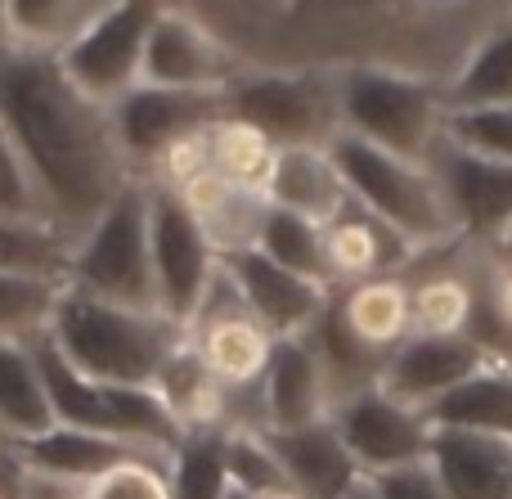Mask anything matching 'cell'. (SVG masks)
<instances>
[{
    "label": "cell",
    "instance_id": "obj_1",
    "mask_svg": "<svg viewBox=\"0 0 512 499\" xmlns=\"http://www.w3.org/2000/svg\"><path fill=\"white\" fill-rule=\"evenodd\" d=\"M248 68L382 63L450 90L512 27V0H185Z\"/></svg>",
    "mask_w": 512,
    "mask_h": 499
},
{
    "label": "cell",
    "instance_id": "obj_2",
    "mask_svg": "<svg viewBox=\"0 0 512 499\" xmlns=\"http://www.w3.org/2000/svg\"><path fill=\"white\" fill-rule=\"evenodd\" d=\"M0 126L14 135L50 216L77 239L135 176L113 126V108L68 81L54 54H0Z\"/></svg>",
    "mask_w": 512,
    "mask_h": 499
},
{
    "label": "cell",
    "instance_id": "obj_3",
    "mask_svg": "<svg viewBox=\"0 0 512 499\" xmlns=\"http://www.w3.org/2000/svg\"><path fill=\"white\" fill-rule=\"evenodd\" d=\"M45 338L99 383H131L153 387L171 351L189 338L185 324H176L162 311H140V306L104 302L81 288L63 284L54 320Z\"/></svg>",
    "mask_w": 512,
    "mask_h": 499
},
{
    "label": "cell",
    "instance_id": "obj_4",
    "mask_svg": "<svg viewBox=\"0 0 512 499\" xmlns=\"http://www.w3.org/2000/svg\"><path fill=\"white\" fill-rule=\"evenodd\" d=\"M328 153H333L337 171L346 180V194L364 212L387 221L396 234H405L418 252H445L454 243H463L459 216H454L432 162L391 153L351 131H337L328 140Z\"/></svg>",
    "mask_w": 512,
    "mask_h": 499
},
{
    "label": "cell",
    "instance_id": "obj_5",
    "mask_svg": "<svg viewBox=\"0 0 512 499\" xmlns=\"http://www.w3.org/2000/svg\"><path fill=\"white\" fill-rule=\"evenodd\" d=\"M337 122L342 131L391 153L432 162L445 135V86L382 63L337 68Z\"/></svg>",
    "mask_w": 512,
    "mask_h": 499
},
{
    "label": "cell",
    "instance_id": "obj_6",
    "mask_svg": "<svg viewBox=\"0 0 512 499\" xmlns=\"http://www.w3.org/2000/svg\"><path fill=\"white\" fill-rule=\"evenodd\" d=\"M36 347V365L45 374V392H50L54 419L68 423V428H86V432H104V437H122L131 446L158 450V455H171V450L185 441L176 414L167 410L153 387H131V383H99V378L81 374L50 338H32Z\"/></svg>",
    "mask_w": 512,
    "mask_h": 499
},
{
    "label": "cell",
    "instance_id": "obj_7",
    "mask_svg": "<svg viewBox=\"0 0 512 499\" xmlns=\"http://www.w3.org/2000/svg\"><path fill=\"white\" fill-rule=\"evenodd\" d=\"M68 284L90 297L158 311L149 243V180H131L72 243Z\"/></svg>",
    "mask_w": 512,
    "mask_h": 499
},
{
    "label": "cell",
    "instance_id": "obj_8",
    "mask_svg": "<svg viewBox=\"0 0 512 499\" xmlns=\"http://www.w3.org/2000/svg\"><path fill=\"white\" fill-rule=\"evenodd\" d=\"M225 113L252 122L279 149L328 144L337 122V77L324 68H248L225 90Z\"/></svg>",
    "mask_w": 512,
    "mask_h": 499
},
{
    "label": "cell",
    "instance_id": "obj_9",
    "mask_svg": "<svg viewBox=\"0 0 512 499\" xmlns=\"http://www.w3.org/2000/svg\"><path fill=\"white\" fill-rule=\"evenodd\" d=\"M167 0H104L54 59L77 90L113 108L144 81V45Z\"/></svg>",
    "mask_w": 512,
    "mask_h": 499
},
{
    "label": "cell",
    "instance_id": "obj_10",
    "mask_svg": "<svg viewBox=\"0 0 512 499\" xmlns=\"http://www.w3.org/2000/svg\"><path fill=\"white\" fill-rule=\"evenodd\" d=\"M149 243L158 311L189 329L221 275V252L212 248L203 221L180 198V189L158 185V180H149Z\"/></svg>",
    "mask_w": 512,
    "mask_h": 499
},
{
    "label": "cell",
    "instance_id": "obj_11",
    "mask_svg": "<svg viewBox=\"0 0 512 499\" xmlns=\"http://www.w3.org/2000/svg\"><path fill=\"white\" fill-rule=\"evenodd\" d=\"M248 72L230 41L185 0H167L144 45V81L176 90H230Z\"/></svg>",
    "mask_w": 512,
    "mask_h": 499
},
{
    "label": "cell",
    "instance_id": "obj_12",
    "mask_svg": "<svg viewBox=\"0 0 512 499\" xmlns=\"http://www.w3.org/2000/svg\"><path fill=\"white\" fill-rule=\"evenodd\" d=\"M225 117V90H176L140 81L113 104V126L135 176H149L167 149Z\"/></svg>",
    "mask_w": 512,
    "mask_h": 499
},
{
    "label": "cell",
    "instance_id": "obj_13",
    "mask_svg": "<svg viewBox=\"0 0 512 499\" xmlns=\"http://www.w3.org/2000/svg\"><path fill=\"white\" fill-rule=\"evenodd\" d=\"M328 419L342 432L346 450L355 455L364 477L391 473V468H405V464H423L427 450H432V423H427V414L396 401L378 383L337 401Z\"/></svg>",
    "mask_w": 512,
    "mask_h": 499
},
{
    "label": "cell",
    "instance_id": "obj_14",
    "mask_svg": "<svg viewBox=\"0 0 512 499\" xmlns=\"http://www.w3.org/2000/svg\"><path fill=\"white\" fill-rule=\"evenodd\" d=\"M189 338H194V347L203 351L207 369H212L230 392L261 387L265 365H270V351H274V342H279L248 306L239 302V293H234L225 270L216 275L203 311H198L194 324H189Z\"/></svg>",
    "mask_w": 512,
    "mask_h": 499
},
{
    "label": "cell",
    "instance_id": "obj_15",
    "mask_svg": "<svg viewBox=\"0 0 512 499\" xmlns=\"http://www.w3.org/2000/svg\"><path fill=\"white\" fill-rule=\"evenodd\" d=\"M221 270L230 275L239 302L248 306L274 338H301V333H310L337 293V288L315 284V279L270 261L261 248L230 252V257H221Z\"/></svg>",
    "mask_w": 512,
    "mask_h": 499
},
{
    "label": "cell",
    "instance_id": "obj_16",
    "mask_svg": "<svg viewBox=\"0 0 512 499\" xmlns=\"http://www.w3.org/2000/svg\"><path fill=\"white\" fill-rule=\"evenodd\" d=\"M490 360L495 356L472 333H409L387 356L378 387H387L396 401L414 405V410H427L445 392L481 374Z\"/></svg>",
    "mask_w": 512,
    "mask_h": 499
},
{
    "label": "cell",
    "instance_id": "obj_17",
    "mask_svg": "<svg viewBox=\"0 0 512 499\" xmlns=\"http://www.w3.org/2000/svg\"><path fill=\"white\" fill-rule=\"evenodd\" d=\"M432 167L441 176L454 216H459L463 239L486 248L512 221V162L477 158V153L454 149V144L441 140L432 153Z\"/></svg>",
    "mask_w": 512,
    "mask_h": 499
},
{
    "label": "cell",
    "instance_id": "obj_18",
    "mask_svg": "<svg viewBox=\"0 0 512 499\" xmlns=\"http://www.w3.org/2000/svg\"><path fill=\"white\" fill-rule=\"evenodd\" d=\"M261 405L270 432L306 428V423H319L333 414V387H328V374L319 365L310 333L274 342L270 365H265L261 378Z\"/></svg>",
    "mask_w": 512,
    "mask_h": 499
},
{
    "label": "cell",
    "instance_id": "obj_19",
    "mask_svg": "<svg viewBox=\"0 0 512 499\" xmlns=\"http://www.w3.org/2000/svg\"><path fill=\"white\" fill-rule=\"evenodd\" d=\"M324 252H328V270H333V288L360 284V279L373 275H405L423 257L405 234H396L387 221L364 212L355 198L324 225Z\"/></svg>",
    "mask_w": 512,
    "mask_h": 499
},
{
    "label": "cell",
    "instance_id": "obj_20",
    "mask_svg": "<svg viewBox=\"0 0 512 499\" xmlns=\"http://www.w3.org/2000/svg\"><path fill=\"white\" fill-rule=\"evenodd\" d=\"M274 455H279L288 486L301 491L306 499H346L364 486V473L355 464V455L346 450L342 432L333 428V419L306 423V428H288V432H270Z\"/></svg>",
    "mask_w": 512,
    "mask_h": 499
},
{
    "label": "cell",
    "instance_id": "obj_21",
    "mask_svg": "<svg viewBox=\"0 0 512 499\" xmlns=\"http://www.w3.org/2000/svg\"><path fill=\"white\" fill-rule=\"evenodd\" d=\"M427 464L450 499H512V437L432 428Z\"/></svg>",
    "mask_w": 512,
    "mask_h": 499
},
{
    "label": "cell",
    "instance_id": "obj_22",
    "mask_svg": "<svg viewBox=\"0 0 512 499\" xmlns=\"http://www.w3.org/2000/svg\"><path fill=\"white\" fill-rule=\"evenodd\" d=\"M265 198L274 207H288V212H301L310 221L328 225L346 203V180L337 171L328 144H288L279 149L270 167V180H265Z\"/></svg>",
    "mask_w": 512,
    "mask_h": 499
},
{
    "label": "cell",
    "instance_id": "obj_23",
    "mask_svg": "<svg viewBox=\"0 0 512 499\" xmlns=\"http://www.w3.org/2000/svg\"><path fill=\"white\" fill-rule=\"evenodd\" d=\"M144 446H131L122 437H104V432H86V428H68V423H54L41 437L14 441V455L23 468L45 477H59L72 486H90L99 473H108L113 464L140 455ZM158 455V450H153Z\"/></svg>",
    "mask_w": 512,
    "mask_h": 499
},
{
    "label": "cell",
    "instance_id": "obj_24",
    "mask_svg": "<svg viewBox=\"0 0 512 499\" xmlns=\"http://www.w3.org/2000/svg\"><path fill=\"white\" fill-rule=\"evenodd\" d=\"M180 198L194 207V216L203 221L207 239H212V248L221 252V257L256 248L265 212H270V198H265L261 189L234 185V180H225L221 171H212V167L198 171L194 180H185Z\"/></svg>",
    "mask_w": 512,
    "mask_h": 499
},
{
    "label": "cell",
    "instance_id": "obj_25",
    "mask_svg": "<svg viewBox=\"0 0 512 499\" xmlns=\"http://www.w3.org/2000/svg\"><path fill=\"white\" fill-rule=\"evenodd\" d=\"M481 302H486V266L445 261L423 275H409L414 333H472Z\"/></svg>",
    "mask_w": 512,
    "mask_h": 499
},
{
    "label": "cell",
    "instance_id": "obj_26",
    "mask_svg": "<svg viewBox=\"0 0 512 499\" xmlns=\"http://www.w3.org/2000/svg\"><path fill=\"white\" fill-rule=\"evenodd\" d=\"M153 392L167 401V410L176 414L180 432H225L230 428V387L207 369L203 351L194 347V338H185L171 360L162 365V374L153 378Z\"/></svg>",
    "mask_w": 512,
    "mask_h": 499
},
{
    "label": "cell",
    "instance_id": "obj_27",
    "mask_svg": "<svg viewBox=\"0 0 512 499\" xmlns=\"http://www.w3.org/2000/svg\"><path fill=\"white\" fill-rule=\"evenodd\" d=\"M337 315L346 320V329L364 342V347L391 351L414 333V311H409V275H373L360 284H346L333 293Z\"/></svg>",
    "mask_w": 512,
    "mask_h": 499
},
{
    "label": "cell",
    "instance_id": "obj_28",
    "mask_svg": "<svg viewBox=\"0 0 512 499\" xmlns=\"http://www.w3.org/2000/svg\"><path fill=\"white\" fill-rule=\"evenodd\" d=\"M54 423L59 419H54L32 338H0V432L9 441H27L50 432Z\"/></svg>",
    "mask_w": 512,
    "mask_h": 499
},
{
    "label": "cell",
    "instance_id": "obj_29",
    "mask_svg": "<svg viewBox=\"0 0 512 499\" xmlns=\"http://www.w3.org/2000/svg\"><path fill=\"white\" fill-rule=\"evenodd\" d=\"M427 423L432 428H463V432H495L512 437V365L508 360H490L481 374L445 392L441 401L427 405Z\"/></svg>",
    "mask_w": 512,
    "mask_h": 499
},
{
    "label": "cell",
    "instance_id": "obj_30",
    "mask_svg": "<svg viewBox=\"0 0 512 499\" xmlns=\"http://www.w3.org/2000/svg\"><path fill=\"white\" fill-rule=\"evenodd\" d=\"M310 342H315L319 365H324L328 387H333V405L346 401V396H355V392H364V387H373L382 378L387 356L364 347V342L346 329V320L337 315V302H328V311L319 315V324L310 329Z\"/></svg>",
    "mask_w": 512,
    "mask_h": 499
},
{
    "label": "cell",
    "instance_id": "obj_31",
    "mask_svg": "<svg viewBox=\"0 0 512 499\" xmlns=\"http://www.w3.org/2000/svg\"><path fill=\"white\" fill-rule=\"evenodd\" d=\"M90 14H95V0H5L9 50L59 54Z\"/></svg>",
    "mask_w": 512,
    "mask_h": 499
},
{
    "label": "cell",
    "instance_id": "obj_32",
    "mask_svg": "<svg viewBox=\"0 0 512 499\" xmlns=\"http://www.w3.org/2000/svg\"><path fill=\"white\" fill-rule=\"evenodd\" d=\"M207 153H212V171H221L225 180H234L243 189H261L265 194V180H270V167L279 158V144L265 131H256L252 122L225 113L207 131Z\"/></svg>",
    "mask_w": 512,
    "mask_h": 499
},
{
    "label": "cell",
    "instance_id": "obj_33",
    "mask_svg": "<svg viewBox=\"0 0 512 499\" xmlns=\"http://www.w3.org/2000/svg\"><path fill=\"white\" fill-rule=\"evenodd\" d=\"M72 234H63L50 221H23V216L0 212V270H23V275L68 279L72 266Z\"/></svg>",
    "mask_w": 512,
    "mask_h": 499
},
{
    "label": "cell",
    "instance_id": "obj_34",
    "mask_svg": "<svg viewBox=\"0 0 512 499\" xmlns=\"http://www.w3.org/2000/svg\"><path fill=\"white\" fill-rule=\"evenodd\" d=\"M256 248H261L270 261H279V266H288V270H297V275L315 279V284L333 288V270H328V252H324V225L310 221V216L270 203Z\"/></svg>",
    "mask_w": 512,
    "mask_h": 499
},
{
    "label": "cell",
    "instance_id": "obj_35",
    "mask_svg": "<svg viewBox=\"0 0 512 499\" xmlns=\"http://www.w3.org/2000/svg\"><path fill=\"white\" fill-rule=\"evenodd\" d=\"M68 279L0 270V338H41L54 320V306Z\"/></svg>",
    "mask_w": 512,
    "mask_h": 499
},
{
    "label": "cell",
    "instance_id": "obj_36",
    "mask_svg": "<svg viewBox=\"0 0 512 499\" xmlns=\"http://www.w3.org/2000/svg\"><path fill=\"white\" fill-rule=\"evenodd\" d=\"M171 495L176 499H225L230 468H225V432H189L171 450Z\"/></svg>",
    "mask_w": 512,
    "mask_h": 499
},
{
    "label": "cell",
    "instance_id": "obj_37",
    "mask_svg": "<svg viewBox=\"0 0 512 499\" xmlns=\"http://www.w3.org/2000/svg\"><path fill=\"white\" fill-rule=\"evenodd\" d=\"M441 140L477 158L512 162V104H450Z\"/></svg>",
    "mask_w": 512,
    "mask_h": 499
},
{
    "label": "cell",
    "instance_id": "obj_38",
    "mask_svg": "<svg viewBox=\"0 0 512 499\" xmlns=\"http://www.w3.org/2000/svg\"><path fill=\"white\" fill-rule=\"evenodd\" d=\"M445 104H512V27L481 45L463 77L445 90Z\"/></svg>",
    "mask_w": 512,
    "mask_h": 499
},
{
    "label": "cell",
    "instance_id": "obj_39",
    "mask_svg": "<svg viewBox=\"0 0 512 499\" xmlns=\"http://www.w3.org/2000/svg\"><path fill=\"white\" fill-rule=\"evenodd\" d=\"M225 468L230 482L248 495H270L288 486V473L261 428H225Z\"/></svg>",
    "mask_w": 512,
    "mask_h": 499
},
{
    "label": "cell",
    "instance_id": "obj_40",
    "mask_svg": "<svg viewBox=\"0 0 512 499\" xmlns=\"http://www.w3.org/2000/svg\"><path fill=\"white\" fill-rule=\"evenodd\" d=\"M167 464H171V455L140 450V455L113 464L108 473H99L95 482L86 486V499H176L171 495Z\"/></svg>",
    "mask_w": 512,
    "mask_h": 499
},
{
    "label": "cell",
    "instance_id": "obj_41",
    "mask_svg": "<svg viewBox=\"0 0 512 499\" xmlns=\"http://www.w3.org/2000/svg\"><path fill=\"white\" fill-rule=\"evenodd\" d=\"M0 212L5 216H23V221H50V225H59L50 216V203H45V194H41V185H36V176H32V167H27V158L18 153V144H14V135L0 126ZM63 230V225H59ZM68 234V230H63Z\"/></svg>",
    "mask_w": 512,
    "mask_h": 499
},
{
    "label": "cell",
    "instance_id": "obj_42",
    "mask_svg": "<svg viewBox=\"0 0 512 499\" xmlns=\"http://www.w3.org/2000/svg\"><path fill=\"white\" fill-rule=\"evenodd\" d=\"M373 486L378 499H450V491L441 486L436 468L427 464H405V468H391V473H378V477H364Z\"/></svg>",
    "mask_w": 512,
    "mask_h": 499
},
{
    "label": "cell",
    "instance_id": "obj_43",
    "mask_svg": "<svg viewBox=\"0 0 512 499\" xmlns=\"http://www.w3.org/2000/svg\"><path fill=\"white\" fill-rule=\"evenodd\" d=\"M486 293H490V311H495V320L504 324V329L512 333V266H504V261H495L486 252Z\"/></svg>",
    "mask_w": 512,
    "mask_h": 499
},
{
    "label": "cell",
    "instance_id": "obj_44",
    "mask_svg": "<svg viewBox=\"0 0 512 499\" xmlns=\"http://www.w3.org/2000/svg\"><path fill=\"white\" fill-rule=\"evenodd\" d=\"M18 499H86V486H72V482H59V477H45V473L23 468Z\"/></svg>",
    "mask_w": 512,
    "mask_h": 499
},
{
    "label": "cell",
    "instance_id": "obj_45",
    "mask_svg": "<svg viewBox=\"0 0 512 499\" xmlns=\"http://www.w3.org/2000/svg\"><path fill=\"white\" fill-rule=\"evenodd\" d=\"M486 252H490V257H495V261H504V266H512V221H508L504 230L495 234V239L486 243Z\"/></svg>",
    "mask_w": 512,
    "mask_h": 499
},
{
    "label": "cell",
    "instance_id": "obj_46",
    "mask_svg": "<svg viewBox=\"0 0 512 499\" xmlns=\"http://www.w3.org/2000/svg\"><path fill=\"white\" fill-rule=\"evenodd\" d=\"M252 499H306L301 491H292V486H283V491H270V495H252Z\"/></svg>",
    "mask_w": 512,
    "mask_h": 499
},
{
    "label": "cell",
    "instance_id": "obj_47",
    "mask_svg": "<svg viewBox=\"0 0 512 499\" xmlns=\"http://www.w3.org/2000/svg\"><path fill=\"white\" fill-rule=\"evenodd\" d=\"M9 50V36H5V0H0V54Z\"/></svg>",
    "mask_w": 512,
    "mask_h": 499
},
{
    "label": "cell",
    "instance_id": "obj_48",
    "mask_svg": "<svg viewBox=\"0 0 512 499\" xmlns=\"http://www.w3.org/2000/svg\"><path fill=\"white\" fill-rule=\"evenodd\" d=\"M346 499H378V495H373V486H369V482H364V486H360V491H355V495H346Z\"/></svg>",
    "mask_w": 512,
    "mask_h": 499
},
{
    "label": "cell",
    "instance_id": "obj_49",
    "mask_svg": "<svg viewBox=\"0 0 512 499\" xmlns=\"http://www.w3.org/2000/svg\"><path fill=\"white\" fill-rule=\"evenodd\" d=\"M9 450H14V441H9V437H5V432H0V459H5V455H9Z\"/></svg>",
    "mask_w": 512,
    "mask_h": 499
}]
</instances>
